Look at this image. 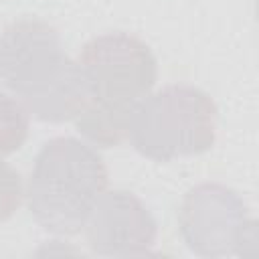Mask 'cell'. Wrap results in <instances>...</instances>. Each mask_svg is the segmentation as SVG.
<instances>
[{"label": "cell", "instance_id": "obj_9", "mask_svg": "<svg viewBox=\"0 0 259 259\" xmlns=\"http://www.w3.org/2000/svg\"><path fill=\"white\" fill-rule=\"evenodd\" d=\"M24 200L20 172L0 158V223L8 221Z\"/></svg>", "mask_w": 259, "mask_h": 259}, {"label": "cell", "instance_id": "obj_7", "mask_svg": "<svg viewBox=\"0 0 259 259\" xmlns=\"http://www.w3.org/2000/svg\"><path fill=\"white\" fill-rule=\"evenodd\" d=\"M132 109L89 99L83 111L73 121L87 144L95 148H115L123 140H127Z\"/></svg>", "mask_w": 259, "mask_h": 259}, {"label": "cell", "instance_id": "obj_1", "mask_svg": "<svg viewBox=\"0 0 259 259\" xmlns=\"http://www.w3.org/2000/svg\"><path fill=\"white\" fill-rule=\"evenodd\" d=\"M0 83L34 119L47 123L75 119L91 99L59 30L38 16L16 18L0 30Z\"/></svg>", "mask_w": 259, "mask_h": 259}, {"label": "cell", "instance_id": "obj_2", "mask_svg": "<svg viewBox=\"0 0 259 259\" xmlns=\"http://www.w3.org/2000/svg\"><path fill=\"white\" fill-rule=\"evenodd\" d=\"M107 188L109 172L97 148L57 136L34 156L24 196L32 219L47 233L73 237L83 231L95 200Z\"/></svg>", "mask_w": 259, "mask_h": 259}, {"label": "cell", "instance_id": "obj_6", "mask_svg": "<svg viewBox=\"0 0 259 259\" xmlns=\"http://www.w3.org/2000/svg\"><path fill=\"white\" fill-rule=\"evenodd\" d=\"M87 245L101 257L148 255L158 239V223L146 202L130 190H105L85 221Z\"/></svg>", "mask_w": 259, "mask_h": 259}, {"label": "cell", "instance_id": "obj_3", "mask_svg": "<svg viewBox=\"0 0 259 259\" xmlns=\"http://www.w3.org/2000/svg\"><path fill=\"white\" fill-rule=\"evenodd\" d=\"M219 109L200 87L170 83L142 97L130 115L132 148L154 162L200 156L214 146Z\"/></svg>", "mask_w": 259, "mask_h": 259}, {"label": "cell", "instance_id": "obj_4", "mask_svg": "<svg viewBox=\"0 0 259 259\" xmlns=\"http://www.w3.org/2000/svg\"><path fill=\"white\" fill-rule=\"evenodd\" d=\"M178 233L190 253L206 259L255 255L259 243L247 202L223 182H200L182 196Z\"/></svg>", "mask_w": 259, "mask_h": 259}, {"label": "cell", "instance_id": "obj_8", "mask_svg": "<svg viewBox=\"0 0 259 259\" xmlns=\"http://www.w3.org/2000/svg\"><path fill=\"white\" fill-rule=\"evenodd\" d=\"M30 113L22 101L0 89V158L20 150L28 138Z\"/></svg>", "mask_w": 259, "mask_h": 259}, {"label": "cell", "instance_id": "obj_5", "mask_svg": "<svg viewBox=\"0 0 259 259\" xmlns=\"http://www.w3.org/2000/svg\"><path fill=\"white\" fill-rule=\"evenodd\" d=\"M77 63L91 99L119 107L132 109L158 81V61L152 49L140 36L123 30L89 38Z\"/></svg>", "mask_w": 259, "mask_h": 259}]
</instances>
